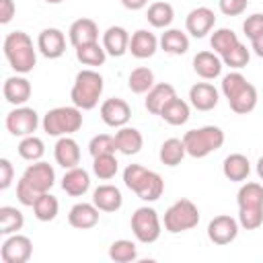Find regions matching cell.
Masks as SVG:
<instances>
[{
    "instance_id": "obj_1",
    "label": "cell",
    "mask_w": 263,
    "mask_h": 263,
    "mask_svg": "<svg viewBox=\"0 0 263 263\" xmlns=\"http://www.w3.org/2000/svg\"><path fill=\"white\" fill-rule=\"evenodd\" d=\"M4 58L16 74H29L37 64V51L25 31H12L4 37Z\"/></svg>"
},
{
    "instance_id": "obj_2",
    "label": "cell",
    "mask_w": 263,
    "mask_h": 263,
    "mask_svg": "<svg viewBox=\"0 0 263 263\" xmlns=\"http://www.w3.org/2000/svg\"><path fill=\"white\" fill-rule=\"evenodd\" d=\"M222 92L238 115H247L257 107V88L240 72H230L222 78Z\"/></svg>"
},
{
    "instance_id": "obj_3",
    "label": "cell",
    "mask_w": 263,
    "mask_h": 263,
    "mask_svg": "<svg viewBox=\"0 0 263 263\" xmlns=\"http://www.w3.org/2000/svg\"><path fill=\"white\" fill-rule=\"evenodd\" d=\"M103 76L92 70V68H84L76 74L74 78V84H72V90H70V99L72 103L82 109V111H90L97 107L101 95H103Z\"/></svg>"
},
{
    "instance_id": "obj_4",
    "label": "cell",
    "mask_w": 263,
    "mask_h": 263,
    "mask_svg": "<svg viewBox=\"0 0 263 263\" xmlns=\"http://www.w3.org/2000/svg\"><path fill=\"white\" fill-rule=\"evenodd\" d=\"M183 144L189 156L205 158L208 154L216 152L224 144V132L218 125H203L197 129H189L183 136Z\"/></svg>"
},
{
    "instance_id": "obj_5",
    "label": "cell",
    "mask_w": 263,
    "mask_h": 263,
    "mask_svg": "<svg viewBox=\"0 0 263 263\" xmlns=\"http://www.w3.org/2000/svg\"><path fill=\"white\" fill-rule=\"evenodd\" d=\"M43 129L47 136H72L74 132H78L82 127V109L74 107H55L49 109L43 115Z\"/></svg>"
},
{
    "instance_id": "obj_6",
    "label": "cell",
    "mask_w": 263,
    "mask_h": 263,
    "mask_svg": "<svg viewBox=\"0 0 263 263\" xmlns=\"http://www.w3.org/2000/svg\"><path fill=\"white\" fill-rule=\"evenodd\" d=\"M164 230L171 234H179L185 230H191L199 224V210L191 199H177L168 205L164 212Z\"/></svg>"
},
{
    "instance_id": "obj_7",
    "label": "cell",
    "mask_w": 263,
    "mask_h": 263,
    "mask_svg": "<svg viewBox=\"0 0 263 263\" xmlns=\"http://www.w3.org/2000/svg\"><path fill=\"white\" fill-rule=\"evenodd\" d=\"M129 224H132L134 236L144 245H152L160 236V218H158L154 208H148V205L138 208L132 214V222Z\"/></svg>"
},
{
    "instance_id": "obj_8",
    "label": "cell",
    "mask_w": 263,
    "mask_h": 263,
    "mask_svg": "<svg viewBox=\"0 0 263 263\" xmlns=\"http://www.w3.org/2000/svg\"><path fill=\"white\" fill-rule=\"evenodd\" d=\"M39 125V115L35 109L31 107H14L8 115H6V129L12 136L25 138V136H33V132Z\"/></svg>"
},
{
    "instance_id": "obj_9",
    "label": "cell",
    "mask_w": 263,
    "mask_h": 263,
    "mask_svg": "<svg viewBox=\"0 0 263 263\" xmlns=\"http://www.w3.org/2000/svg\"><path fill=\"white\" fill-rule=\"evenodd\" d=\"M33 255V242L25 234H8V238L2 242L0 257L4 263H27Z\"/></svg>"
},
{
    "instance_id": "obj_10",
    "label": "cell",
    "mask_w": 263,
    "mask_h": 263,
    "mask_svg": "<svg viewBox=\"0 0 263 263\" xmlns=\"http://www.w3.org/2000/svg\"><path fill=\"white\" fill-rule=\"evenodd\" d=\"M27 185H31L37 193H45L53 187L55 183V171L49 162H43V160H35L33 164H29L21 177Z\"/></svg>"
},
{
    "instance_id": "obj_11",
    "label": "cell",
    "mask_w": 263,
    "mask_h": 263,
    "mask_svg": "<svg viewBox=\"0 0 263 263\" xmlns=\"http://www.w3.org/2000/svg\"><path fill=\"white\" fill-rule=\"evenodd\" d=\"M238 220H234L232 216H216L208 224V238L214 245H230L238 236Z\"/></svg>"
},
{
    "instance_id": "obj_12",
    "label": "cell",
    "mask_w": 263,
    "mask_h": 263,
    "mask_svg": "<svg viewBox=\"0 0 263 263\" xmlns=\"http://www.w3.org/2000/svg\"><path fill=\"white\" fill-rule=\"evenodd\" d=\"M37 49H39L41 55L47 58V60H58V58H62L64 51H66V37H64V33H62L60 29H55V27L43 29V31L39 33V37H37Z\"/></svg>"
},
{
    "instance_id": "obj_13",
    "label": "cell",
    "mask_w": 263,
    "mask_h": 263,
    "mask_svg": "<svg viewBox=\"0 0 263 263\" xmlns=\"http://www.w3.org/2000/svg\"><path fill=\"white\" fill-rule=\"evenodd\" d=\"M132 117V109L129 105L119 99V97H111L107 101H103L101 105V119L105 125L109 127H123Z\"/></svg>"
},
{
    "instance_id": "obj_14",
    "label": "cell",
    "mask_w": 263,
    "mask_h": 263,
    "mask_svg": "<svg viewBox=\"0 0 263 263\" xmlns=\"http://www.w3.org/2000/svg\"><path fill=\"white\" fill-rule=\"evenodd\" d=\"M216 25V16H214V10H210L208 6H197L193 8L187 18H185V29L191 37L195 39H201L205 37Z\"/></svg>"
},
{
    "instance_id": "obj_15",
    "label": "cell",
    "mask_w": 263,
    "mask_h": 263,
    "mask_svg": "<svg viewBox=\"0 0 263 263\" xmlns=\"http://www.w3.org/2000/svg\"><path fill=\"white\" fill-rule=\"evenodd\" d=\"M99 208L95 203H76L68 212V224L78 230H88L99 224Z\"/></svg>"
},
{
    "instance_id": "obj_16",
    "label": "cell",
    "mask_w": 263,
    "mask_h": 263,
    "mask_svg": "<svg viewBox=\"0 0 263 263\" xmlns=\"http://www.w3.org/2000/svg\"><path fill=\"white\" fill-rule=\"evenodd\" d=\"M68 39L74 45V49L80 45H86V43H95V41H99V27L92 18H78L70 25Z\"/></svg>"
},
{
    "instance_id": "obj_17",
    "label": "cell",
    "mask_w": 263,
    "mask_h": 263,
    "mask_svg": "<svg viewBox=\"0 0 263 263\" xmlns=\"http://www.w3.org/2000/svg\"><path fill=\"white\" fill-rule=\"evenodd\" d=\"M156 49H158V39L148 29H138L129 37V53L134 58H138V60L152 58L156 53Z\"/></svg>"
},
{
    "instance_id": "obj_18",
    "label": "cell",
    "mask_w": 263,
    "mask_h": 263,
    "mask_svg": "<svg viewBox=\"0 0 263 263\" xmlns=\"http://www.w3.org/2000/svg\"><path fill=\"white\" fill-rule=\"evenodd\" d=\"M53 156H55V162L60 166H64L66 171L68 168H74L78 166L80 162V148H78V142L70 136H62L55 146H53Z\"/></svg>"
},
{
    "instance_id": "obj_19",
    "label": "cell",
    "mask_w": 263,
    "mask_h": 263,
    "mask_svg": "<svg viewBox=\"0 0 263 263\" xmlns=\"http://www.w3.org/2000/svg\"><path fill=\"white\" fill-rule=\"evenodd\" d=\"M222 58L216 51H199L193 58V70L197 76H201L203 80H214L222 74Z\"/></svg>"
},
{
    "instance_id": "obj_20",
    "label": "cell",
    "mask_w": 263,
    "mask_h": 263,
    "mask_svg": "<svg viewBox=\"0 0 263 263\" xmlns=\"http://www.w3.org/2000/svg\"><path fill=\"white\" fill-rule=\"evenodd\" d=\"M2 92H4V99L14 105V107H21L29 101L31 97V82L25 78V76H10L4 80V86H2Z\"/></svg>"
},
{
    "instance_id": "obj_21",
    "label": "cell",
    "mask_w": 263,
    "mask_h": 263,
    "mask_svg": "<svg viewBox=\"0 0 263 263\" xmlns=\"http://www.w3.org/2000/svg\"><path fill=\"white\" fill-rule=\"evenodd\" d=\"M103 47L107 55L121 58L125 51H129V33L123 27H109L103 33Z\"/></svg>"
},
{
    "instance_id": "obj_22",
    "label": "cell",
    "mask_w": 263,
    "mask_h": 263,
    "mask_svg": "<svg viewBox=\"0 0 263 263\" xmlns=\"http://www.w3.org/2000/svg\"><path fill=\"white\" fill-rule=\"evenodd\" d=\"M189 101L197 111H212L218 105V90L210 82H197L189 88Z\"/></svg>"
},
{
    "instance_id": "obj_23",
    "label": "cell",
    "mask_w": 263,
    "mask_h": 263,
    "mask_svg": "<svg viewBox=\"0 0 263 263\" xmlns=\"http://www.w3.org/2000/svg\"><path fill=\"white\" fill-rule=\"evenodd\" d=\"M62 189L72 197H80L90 189V175L80 166L68 168L62 179Z\"/></svg>"
},
{
    "instance_id": "obj_24",
    "label": "cell",
    "mask_w": 263,
    "mask_h": 263,
    "mask_svg": "<svg viewBox=\"0 0 263 263\" xmlns=\"http://www.w3.org/2000/svg\"><path fill=\"white\" fill-rule=\"evenodd\" d=\"M92 203L101 210V212H117L123 205V197L121 191L115 185H99L92 191Z\"/></svg>"
},
{
    "instance_id": "obj_25",
    "label": "cell",
    "mask_w": 263,
    "mask_h": 263,
    "mask_svg": "<svg viewBox=\"0 0 263 263\" xmlns=\"http://www.w3.org/2000/svg\"><path fill=\"white\" fill-rule=\"evenodd\" d=\"M173 97H177L175 86L168 84V82H158V84H154V86L146 92L144 105H146V109H148L152 115H160L162 107H164Z\"/></svg>"
},
{
    "instance_id": "obj_26",
    "label": "cell",
    "mask_w": 263,
    "mask_h": 263,
    "mask_svg": "<svg viewBox=\"0 0 263 263\" xmlns=\"http://www.w3.org/2000/svg\"><path fill=\"white\" fill-rule=\"evenodd\" d=\"M115 144H117V152L132 156V154H138L142 150L144 138H142L140 129L123 125V127H117V132H115Z\"/></svg>"
},
{
    "instance_id": "obj_27",
    "label": "cell",
    "mask_w": 263,
    "mask_h": 263,
    "mask_svg": "<svg viewBox=\"0 0 263 263\" xmlns=\"http://www.w3.org/2000/svg\"><path fill=\"white\" fill-rule=\"evenodd\" d=\"M222 173H224V177H226L228 181H234V183L245 181V179L249 177V173H251V162H249V158H247L245 154H238V152L228 154V156L224 158Z\"/></svg>"
},
{
    "instance_id": "obj_28",
    "label": "cell",
    "mask_w": 263,
    "mask_h": 263,
    "mask_svg": "<svg viewBox=\"0 0 263 263\" xmlns=\"http://www.w3.org/2000/svg\"><path fill=\"white\" fill-rule=\"evenodd\" d=\"M146 18H148V23H150L152 27H156V29H166V27L173 23V18H175V10H173V6H171L166 0H156V2H152V4L148 6Z\"/></svg>"
},
{
    "instance_id": "obj_29",
    "label": "cell",
    "mask_w": 263,
    "mask_h": 263,
    "mask_svg": "<svg viewBox=\"0 0 263 263\" xmlns=\"http://www.w3.org/2000/svg\"><path fill=\"white\" fill-rule=\"evenodd\" d=\"M160 117L168 123V125H183L187 123L189 119V105L179 99V97H173L160 111Z\"/></svg>"
},
{
    "instance_id": "obj_30",
    "label": "cell",
    "mask_w": 263,
    "mask_h": 263,
    "mask_svg": "<svg viewBox=\"0 0 263 263\" xmlns=\"http://www.w3.org/2000/svg\"><path fill=\"white\" fill-rule=\"evenodd\" d=\"M160 47L171 55H183L189 49V37L179 29H166L160 37Z\"/></svg>"
},
{
    "instance_id": "obj_31",
    "label": "cell",
    "mask_w": 263,
    "mask_h": 263,
    "mask_svg": "<svg viewBox=\"0 0 263 263\" xmlns=\"http://www.w3.org/2000/svg\"><path fill=\"white\" fill-rule=\"evenodd\" d=\"M185 154H187V150H185L183 140H179V138H168V140L162 142L160 152H158V158H160V162L166 164V166H177V164H181V160L185 158Z\"/></svg>"
},
{
    "instance_id": "obj_32",
    "label": "cell",
    "mask_w": 263,
    "mask_h": 263,
    "mask_svg": "<svg viewBox=\"0 0 263 263\" xmlns=\"http://www.w3.org/2000/svg\"><path fill=\"white\" fill-rule=\"evenodd\" d=\"M76 58L82 66H90V68H97V66H103L105 60H107V51L103 47V43L99 45V41L95 43H86V45H80L76 47Z\"/></svg>"
},
{
    "instance_id": "obj_33",
    "label": "cell",
    "mask_w": 263,
    "mask_h": 263,
    "mask_svg": "<svg viewBox=\"0 0 263 263\" xmlns=\"http://www.w3.org/2000/svg\"><path fill=\"white\" fill-rule=\"evenodd\" d=\"M162 191H164V181H162V177H160L158 173H154V171H148V175L144 177V181H142V185L138 187L136 195H138L140 199H144V201H156V199L162 195Z\"/></svg>"
},
{
    "instance_id": "obj_34",
    "label": "cell",
    "mask_w": 263,
    "mask_h": 263,
    "mask_svg": "<svg viewBox=\"0 0 263 263\" xmlns=\"http://www.w3.org/2000/svg\"><path fill=\"white\" fill-rule=\"evenodd\" d=\"M127 86L136 95H146L154 86V72L150 68H146V66L134 68L129 72V76H127Z\"/></svg>"
},
{
    "instance_id": "obj_35",
    "label": "cell",
    "mask_w": 263,
    "mask_h": 263,
    "mask_svg": "<svg viewBox=\"0 0 263 263\" xmlns=\"http://www.w3.org/2000/svg\"><path fill=\"white\" fill-rule=\"evenodd\" d=\"M238 208H263V185L261 183H245L236 193Z\"/></svg>"
},
{
    "instance_id": "obj_36",
    "label": "cell",
    "mask_w": 263,
    "mask_h": 263,
    "mask_svg": "<svg viewBox=\"0 0 263 263\" xmlns=\"http://www.w3.org/2000/svg\"><path fill=\"white\" fill-rule=\"evenodd\" d=\"M58 210H60V203L49 191L41 193L37 197V201L33 203V214L39 222H51L58 216Z\"/></svg>"
},
{
    "instance_id": "obj_37",
    "label": "cell",
    "mask_w": 263,
    "mask_h": 263,
    "mask_svg": "<svg viewBox=\"0 0 263 263\" xmlns=\"http://www.w3.org/2000/svg\"><path fill=\"white\" fill-rule=\"evenodd\" d=\"M25 226L23 212L12 208V205H2L0 208V234H14Z\"/></svg>"
},
{
    "instance_id": "obj_38",
    "label": "cell",
    "mask_w": 263,
    "mask_h": 263,
    "mask_svg": "<svg viewBox=\"0 0 263 263\" xmlns=\"http://www.w3.org/2000/svg\"><path fill=\"white\" fill-rule=\"evenodd\" d=\"M240 41H238V37H236V33L232 31V29H226V27H222V29H216L214 33H212V37H210V45H212V49L222 58L224 53H228L232 47H236Z\"/></svg>"
},
{
    "instance_id": "obj_39",
    "label": "cell",
    "mask_w": 263,
    "mask_h": 263,
    "mask_svg": "<svg viewBox=\"0 0 263 263\" xmlns=\"http://www.w3.org/2000/svg\"><path fill=\"white\" fill-rule=\"evenodd\" d=\"M109 259H113L115 263H129L138 259V249L136 242L127 240V238H119L115 242H111L109 247Z\"/></svg>"
},
{
    "instance_id": "obj_40",
    "label": "cell",
    "mask_w": 263,
    "mask_h": 263,
    "mask_svg": "<svg viewBox=\"0 0 263 263\" xmlns=\"http://www.w3.org/2000/svg\"><path fill=\"white\" fill-rule=\"evenodd\" d=\"M117 168H119V162H117L115 154H101V156L92 158V173L103 181L113 179L117 175Z\"/></svg>"
},
{
    "instance_id": "obj_41",
    "label": "cell",
    "mask_w": 263,
    "mask_h": 263,
    "mask_svg": "<svg viewBox=\"0 0 263 263\" xmlns=\"http://www.w3.org/2000/svg\"><path fill=\"white\" fill-rule=\"evenodd\" d=\"M45 152V146H43V140L37 138V136H25L18 144V156L29 160V162H35L43 156Z\"/></svg>"
},
{
    "instance_id": "obj_42",
    "label": "cell",
    "mask_w": 263,
    "mask_h": 263,
    "mask_svg": "<svg viewBox=\"0 0 263 263\" xmlns=\"http://www.w3.org/2000/svg\"><path fill=\"white\" fill-rule=\"evenodd\" d=\"M88 152L90 156H101V154H115L117 152V144H115V136L109 134H99L88 142Z\"/></svg>"
},
{
    "instance_id": "obj_43",
    "label": "cell",
    "mask_w": 263,
    "mask_h": 263,
    "mask_svg": "<svg viewBox=\"0 0 263 263\" xmlns=\"http://www.w3.org/2000/svg\"><path fill=\"white\" fill-rule=\"evenodd\" d=\"M249 60H251V51H249V49H247V45H242V43H238L236 47H232L228 53H224V55H222L224 66L234 68V70L245 68V66L249 64Z\"/></svg>"
},
{
    "instance_id": "obj_44",
    "label": "cell",
    "mask_w": 263,
    "mask_h": 263,
    "mask_svg": "<svg viewBox=\"0 0 263 263\" xmlns=\"http://www.w3.org/2000/svg\"><path fill=\"white\" fill-rule=\"evenodd\" d=\"M238 224L245 230H255L263 224V208H238Z\"/></svg>"
},
{
    "instance_id": "obj_45",
    "label": "cell",
    "mask_w": 263,
    "mask_h": 263,
    "mask_svg": "<svg viewBox=\"0 0 263 263\" xmlns=\"http://www.w3.org/2000/svg\"><path fill=\"white\" fill-rule=\"evenodd\" d=\"M146 175H148V168L146 166H142V164H127L125 171H123V183H125V187L129 191L136 193Z\"/></svg>"
},
{
    "instance_id": "obj_46",
    "label": "cell",
    "mask_w": 263,
    "mask_h": 263,
    "mask_svg": "<svg viewBox=\"0 0 263 263\" xmlns=\"http://www.w3.org/2000/svg\"><path fill=\"white\" fill-rule=\"evenodd\" d=\"M242 31L249 39H255L263 33V12H255L251 16H247V21L242 23Z\"/></svg>"
},
{
    "instance_id": "obj_47",
    "label": "cell",
    "mask_w": 263,
    "mask_h": 263,
    "mask_svg": "<svg viewBox=\"0 0 263 263\" xmlns=\"http://www.w3.org/2000/svg\"><path fill=\"white\" fill-rule=\"evenodd\" d=\"M41 193H37L31 185H27L23 179L16 183V199L23 203V205H27V208H33V203L37 201V197H39Z\"/></svg>"
},
{
    "instance_id": "obj_48",
    "label": "cell",
    "mask_w": 263,
    "mask_h": 263,
    "mask_svg": "<svg viewBox=\"0 0 263 263\" xmlns=\"http://www.w3.org/2000/svg\"><path fill=\"white\" fill-rule=\"evenodd\" d=\"M247 4L249 0H218V6H220V12L226 14V16H238L247 10Z\"/></svg>"
},
{
    "instance_id": "obj_49",
    "label": "cell",
    "mask_w": 263,
    "mask_h": 263,
    "mask_svg": "<svg viewBox=\"0 0 263 263\" xmlns=\"http://www.w3.org/2000/svg\"><path fill=\"white\" fill-rule=\"evenodd\" d=\"M14 177V168L12 162L8 158H0V189H8Z\"/></svg>"
},
{
    "instance_id": "obj_50",
    "label": "cell",
    "mask_w": 263,
    "mask_h": 263,
    "mask_svg": "<svg viewBox=\"0 0 263 263\" xmlns=\"http://www.w3.org/2000/svg\"><path fill=\"white\" fill-rule=\"evenodd\" d=\"M16 12V6H14V0H0V23L6 25L12 21Z\"/></svg>"
},
{
    "instance_id": "obj_51",
    "label": "cell",
    "mask_w": 263,
    "mask_h": 263,
    "mask_svg": "<svg viewBox=\"0 0 263 263\" xmlns=\"http://www.w3.org/2000/svg\"><path fill=\"white\" fill-rule=\"evenodd\" d=\"M121 4L127 8V10H140L148 4V0H121Z\"/></svg>"
},
{
    "instance_id": "obj_52",
    "label": "cell",
    "mask_w": 263,
    "mask_h": 263,
    "mask_svg": "<svg viewBox=\"0 0 263 263\" xmlns=\"http://www.w3.org/2000/svg\"><path fill=\"white\" fill-rule=\"evenodd\" d=\"M251 49L255 51V55H259V58H263V33H261L259 37H255V39H251Z\"/></svg>"
},
{
    "instance_id": "obj_53",
    "label": "cell",
    "mask_w": 263,
    "mask_h": 263,
    "mask_svg": "<svg viewBox=\"0 0 263 263\" xmlns=\"http://www.w3.org/2000/svg\"><path fill=\"white\" fill-rule=\"evenodd\" d=\"M257 175H259V179H263V156L257 160Z\"/></svg>"
},
{
    "instance_id": "obj_54",
    "label": "cell",
    "mask_w": 263,
    "mask_h": 263,
    "mask_svg": "<svg viewBox=\"0 0 263 263\" xmlns=\"http://www.w3.org/2000/svg\"><path fill=\"white\" fill-rule=\"evenodd\" d=\"M47 4H60V2H64V0H45Z\"/></svg>"
}]
</instances>
